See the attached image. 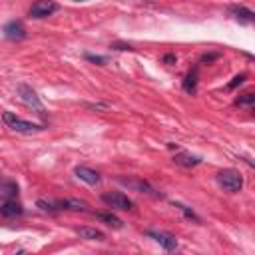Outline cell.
Wrapping results in <instances>:
<instances>
[{"label": "cell", "mask_w": 255, "mask_h": 255, "mask_svg": "<svg viewBox=\"0 0 255 255\" xmlns=\"http://www.w3.org/2000/svg\"><path fill=\"white\" fill-rule=\"evenodd\" d=\"M2 120H4V124L10 128V130H14V132H18V134H36V132L46 130V126L28 122V120H24V118L16 116L14 112H4V114H2Z\"/></svg>", "instance_id": "cell-1"}, {"label": "cell", "mask_w": 255, "mask_h": 255, "mask_svg": "<svg viewBox=\"0 0 255 255\" xmlns=\"http://www.w3.org/2000/svg\"><path fill=\"white\" fill-rule=\"evenodd\" d=\"M218 183L225 191H229V194H237V191H241V187H243V176H241V172H237V169L227 167V169H221L218 174Z\"/></svg>", "instance_id": "cell-2"}, {"label": "cell", "mask_w": 255, "mask_h": 255, "mask_svg": "<svg viewBox=\"0 0 255 255\" xmlns=\"http://www.w3.org/2000/svg\"><path fill=\"white\" fill-rule=\"evenodd\" d=\"M102 201L112 207V209H120V211H130L134 207V201L124 196L122 191H106V194L102 196Z\"/></svg>", "instance_id": "cell-3"}, {"label": "cell", "mask_w": 255, "mask_h": 255, "mask_svg": "<svg viewBox=\"0 0 255 255\" xmlns=\"http://www.w3.org/2000/svg\"><path fill=\"white\" fill-rule=\"evenodd\" d=\"M18 96H20V100H22L28 108H32V110H36L38 114H46V110H44V104L40 102V98H38V94L28 86V84H20L18 86Z\"/></svg>", "instance_id": "cell-4"}, {"label": "cell", "mask_w": 255, "mask_h": 255, "mask_svg": "<svg viewBox=\"0 0 255 255\" xmlns=\"http://www.w3.org/2000/svg\"><path fill=\"white\" fill-rule=\"evenodd\" d=\"M58 10V4L54 0H38L30 6V16L32 18H48Z\"/></svg>", "instance_id": "cell-5"}, {"label": "cell", "mask_w": 255, "mask_h": 255, "mask_svg": "<svg viewBox=\"0 0 255 255\" xmlns=\"http://www.w3.org/2000/svg\"><path fill=\"white\" fill-rule=\"evenodd\" d=\"M147 237H152L154 241H158L165 251H174L178 249V239L172 236V233H164V231H154V229H147L146 231Z\"/></svg>", "instance_id": "cell-6"}, {"label": "cell", "mask_w": 255, "mask_h": 255, "mask_svg": "<svg viewBox=\"0 0 255 255\" xmlns=\"http://www.w3.org/2000/svg\"><path fill=\"white\" fill-rule=\"evenodd\" d=\"M4 36L8 40H14V42L24 40L26 38V28H24V24L20 22V20H12V22H8L4 26Z\"/></svg>", "instance_id": "cell-7"}, {"label": "cell", "mask_w": 255, "mask_h": 255, "mask_svg": "<svg viewBox=\"0 0 255 255\" xmlns=\"http://www.w3.org/2000/svg\"><path fill=\"white\" fill-rule=\"evenodd\" d=\"M74 174H76V178H78V180L86 182L88 185H98V183H100V174L96 172V169H92V167L78 165V167L74 169Z\"/></svg>", "instance_id": "cell-8"}, {"label": "cell", "mask_w": 255, "mask_h": 255, "mask_svg": "<svg viewBox=\"0 0 255 255\" xmlns=\"http://www.w3.org/2000/svg\"><path fill=\"white\" fill-rule=\"evenodd\" d=\"M0 214L4 218H14V216H22L24 214V207L20 205L16 200H6L2 205H0Z\"/></svg>", "instance_id": "cell-9"}, {"label": "cell", "mask_w": 255, "mask_h": 255, "mask_svg": "<svg viewBox=\"0 0 255 255\" xmlns=\"http://www.w3.org/2000/svg\"><path fill=\"white\" fill-rule=\"evenodd\" d=\"M120 182H122L124 185H128V187H134V189L142 191V194H150V196H156V198H158L156 189H154L150 183H147V182H142V180H126V178H120Z\"/></svg>", "instance_id": "cell-10"}, {"label": "cell", "mask_w": 255, "mask_h": 255, "mask_svg": "<svg viewBox=\"0 0 255 255\" xmlns=\"http://www.w3.org/2000/svg\"><path fill=\"white\" fill-rule=\"evenodd\" d=\"M58 209H72V211H88V203L82 200H58L54 201Z\"/></svg>", "instance_id": "cell-11"}, {"label": "cell", "mask_w": 255, "mask_h": 255, "mask_svg": "<svg viewBox=\"0 0 255 255\" xmlns=\"http://www.w3.org/2000/svg\"><path fill=\"white\" fill-rule=\"evenodd\" d=\"M174 162L178 165H183V167H196V165L201 164V158L200 156H191L187 152H180V154L174 156Z\"/></svg>", "instance_id": "cell-12"}, {"label": "cell", "mask_w": 255, "mask_h": 255, "mask_svg": "<svg viewBox=\"0 0 255 255\" xmlns=\"http://www.w3.org/2000/svg\"><path fill=\"white\" fill-rule=\"evenodd\" d=\"M76 233L82 239H88V241H104L106 239L104 233L100 229H94V227H78Z\"/></svg>", "instance_id": "cell-13"}, {"label": "cell", "mask_w": 255, "mask_h": 255, "mask_svg": "<svg viewBox=\"0 0 255 255\" xmlns=\"http://www.w3.org/2000/svg\"><path fill=\"white\" fill-rule=\"evenodd\" d=\"M229 12L236 16L237 20H241V22H253V20H255V12L245 8V6H231Z\"/></svg>", "instance_id": "cell-14"}, {"label": "cell", "mask_w": 255, "mask_h": 255, "mask_svg": "<svg viewBox=\"0 0 255 255\" xmlns=\"http://www.w3.org/2000/svg\"><path fill=\"white\" fill-rule=\"evenodd\" d=\"M100 221H104L106 225H110V227H114V229H120L124 223H122V219L120 218H116L114 214H106V211H98V214H94Z\"/></svg>", "instance_id": "cell-15"}, {"label": "cell", "mask_w": 255, "mask_h": 255, "mask_svg": "<svg viewBox=\"0 0 255 255\" xmlns=\"http://www.w3.org/2000/svg\"><path fill=\"white\" fill-rule=\"evenodd\" d=\"M183 90L187 92V94H196V90H198V68H194L187 76H185V80H183Z\"/></svg>", "instance_id": "cell-16"}, {"label": "cell", "mask_w": 255, "mask_h": 255, "mask_svg": "<svg viewBox=\"0 0 255 255\" xmlns=\"http://www.w3.org/2000/svg\"><path fill=\"white\" fill-rule=\"evenodd\" d=\"M36 205L42 209V211H50V214H54V211H58V207H56V203L54 201H46V200H38L36 201Z\"/></svg>", "instance_id": "cell-17"}, {"label": "cell", "mask_w": 255, "mask_h": 255, "mask_svg": "<svg viewBox=\"0 0 255 255\" xmlns=\"http://www.w3.org/2000/svg\"><path fill=\"white\" fill-rule=\"evenodd\" d=\"M174 205H176V207H178V209L182 211V214H183V216H185L187 219H194V221H200V218H198V216H196L194 211H191V209H189L187 205H183V203H174Z\"/></svg>", "instance_id": "cell-18"}, {"label": "cell", "mask_w": 255, "mask_h": 255, "mask_svg": "<svg viewBox=\"0 0 255 255\" xmlns=\"http://www.w3.org/2000/svg\"><path fill=\"white\" fill-rule=\"evenodd\" d=\"M86 60L98 64V66H104V64H108V58H106V56H98V54H86Z\"/></svg>", "instance_id": "cell-19"}, {"label": "cell", "mask_w": 255, "mask_h": 255, "mask_svg": "<svg viewBox=\"0 0 255 255\" xmlns=\"http://www.w3.org/2000/svg\"><path fill=\"white\" fill-rule=\"evenodd\" d=\"M253 102H255V96H253L251 92H249V94H243V96L237 100V104H239V106H247V108H251Z\"/></svg>", "instance_id": "cell-20"}, {"label": "cell", "mask_w": 255, "mask_h": 255, "mask_svg": "<svg viewBox=\"0 0 255 255\" xmlns=\"http://www.w3.org/2000/svg\"><path fill=\"white\" fill-rule=\"evenodd\" d=\"M245 78H247V74H239V76H236V78H233V80L227 84V90H236V88L239 86V84H243Z\"/></svg>", "instance_id": "cell-21"}, {"label": "cell", "mask_w": 255, "mask_h": 255, "mask_svg": "<svg viewBox=\"0 0 255 255\" xmlns=\"http://www.w3.org/2000/svg\"><path fill=\"white\" fill-rule=\"evenodd\" d=\"M219 56H221L219 52H214V54H203V56H201V62H203V64H209V62H214V60H218Z\"/></svg>", "instance_id": "cell-22"}, {"label": "cell", "mask_w": 255, "mask_h": 255, "mask_svg": "<svg viewBox=\"0 0 255 255\" xmlns=\"http://www.w3.org/2000/svg\"><path fill=\"white\" fill-rule=\"evenodd\" d=\"M112 48H114V50H134L130 44H122V42H114Z\"/></svg>", "instance_id": "cell-23"}, {"label": "cell", "mask_w": 255, "mask_h": 255, "mask_svg": "<svg viewBox=\"0 0 255 255\" xmlns=\"http://www.w3.org/2000/svg\"><path fill=\"white\" fill-rule=\"evenodd\" d=\"M162 60H164L165 64H176V60H178V58H176V54H165Z\"/></svg>", "instance_id": "cell-24"}, {"label": "cell", "mask_w": 255, "mask_h": 255, "mask_svg": "<svg viewBox=\"0 0 255 255\" xmlns=\"http://www.w3.org/2000/svg\"><path fill=\"white\" fill-rule=\"evenodd\" d=\"M74 2H86V0H74Z\"/></svg>", "instance_id": "cell-25"}]
</instances>
